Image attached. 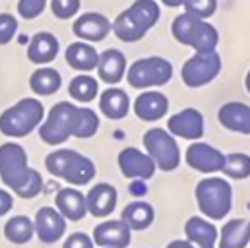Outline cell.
Here are the masks:
<instances>
[{
    "label": "cell",
    "instance_id": "1",
    "mask_svg": "<svg viewBox=\"0 0 250 248\" xmlns=\"http://www.w3.org/2000/svg\"><path fill=\"white\" fill-rule=\"evenodd\" d=\"M0 179L20 198H35L43 190V177L27 165L25 149L16 142L0 145Z\"/></svg>",
    "mask_w": 250,
    "mask_h": 248
},
{
    "label": "cell",
    "instance_id": "2",
    "mask_svg": "<svg viewBox=\"0 0 250 248\" xmlns=\"http://www.w3.org/2000/svg\"><path fill=\"white\" fill-rule=\"evenodd\" d=\"M159 14L155 0H136L128 10L117 16L113 21V33L125 43H136L157 23Z\"/></svg>",
    "mask_w": 250,
    "mask_h": 248
},
{
    "label": "cell",
    "instance_id": "3",
    "mask_svg": "<svg viewBox=\"0 0 250 248\" xmlns=\"http://www.w3.org/2000/svg\"><path fill=\"white\" fill-rule=\"evenodd\" d=\"M43 115L45 109L41 101L33 97H25L0 115V132L8 138L29 136L37 126H41Z\"/></svg>",
    "mask_w": 250,
    "mask_h": 248
},
{
    "label": "cell",
    "instance_id": "4",
    "mask_svg": "<svg viewBox=\"0 0 250 248\" xmlns=\"http://www.w3.org/2000/svg\"><path fill=\"white\" fill-rule=\"evenodd\" d=\"M171 29L179 43L192 47L196 53H211L219 43V33L213 25L187 12L175 18Z\"/></svg>",
    "mask_w": 250,
    "mask_h": 248
},
{
    "label": "cell",
    "instance_id": "5",
    "mask_svg": "<svg viewBox=\"0 0 250 248\" xmlns=\"http://www.w3.org/2000/svg\"><path fill=\"white\" fill-rule=\"evenodd\" d=\"M196 202L200 211L209 219H223L233 207V190L223 179L209 177L196 186Z\"/></svg>",
    "mask_w": 250,
    "mask_h": 248
},
{
    "label": "cell",
    "instance_id": "6",
    "mask_svg": "<svg viewBox=\"0 0 250 248\" xmlns=\"http://www.w3.org/2000/svg\"><path fill=\"white\" fill-rule=\"evenodd\" d=\"M144 147L155 165L165 173L175 171L181 163L179 144L175 142L173 134L163 128H149L144 134Z\"/></svg>",
    "mask_w": 250,
    "mask_h": 248
},
{
    "label": "cell",
    "instance_id": "7",
    "mask_svg": "<svg viewBox=\"0 0 250 248\" xmlns=\"http://www.w3.org/2000/svg\"><path fill=\"white\" fill-rule=\"evenodd\" d=\"M173 76V66L171 62L159 57H147L136 61L126 74L128 83L134 89H146V87H157L165 85Z\"/></svg>",
    "mask_w": 250,
    "mask_h": 248
},
{
    "label": "cell",
    "instance_id": "8",
    "mask_svg": "<svg viewBox=\"0 0 250 248\" xmlns=\"http://www.w3.org/2000/svg\"><path fill=\"white\" fill-rule=\"evenodd\" d=\"M76 113H78V107L72 105V103H66L61 101L57 103L47 121L39 126V136L45 144H51V145H59L66 142L72 132H74V121H76Z\"/></svg>",
    "mask_w": 250,
    "mask_h": 248
},
{
    "label": "cell",
    "instance_id": "9",
    "mask_svg": "<svg viewBox=\"0 0 250 248\" xmlns=\"http://www.w3.org/2000/svg\"><path fill=\"white\" fill-rule=\"evenodd\" d=\"M219 72H221V57L215 51H211V53H196L192 59H188L181 70V76L188 87H202L211 80H215Z\"/></svg>",
    "mask_w": 250,
    "mask_h": 248
},
{
    "label": "cell",
    "instance_id": "10",
    "mask_svg": "<svg viewBox=\"0 0 250 248\" xmlns=\"http://www.w3.org/2000/svg\"><path fill=\"white\" fill-rule=\"evenodd\" d=\"M187 163L198 173H217L223 171L225 155L209 144L194 142L187 149Z\"/></svg>",
    "mask_w": 250,
    "mask_h": 248
},
{
    "label": "cell",
    "instance_id": "11",
    "mask_svg": "<svg viewBox=\"0 0 250 248\" xmlns=\"http://www.w3.org/2000/svg\"><path fill=\"white\" fill-rule=\"evenodd\" d=\"M119 167H121V171H123L126 179H140V181L151 179L155 169H157L155 161L147 153L140 151L138 147H126L121 151Z\"/></svg>",
    "mask_w": 250,
    "mask_h": 248
},
{
    "label": "cell",
    "instance_id": "12",
    "mask_svg": "<svg viewBox=\"0 0 250 248\" xmlns=\"http://www.w3.org/2000/svg\"><path fill=\"white\" fill-rule=\"evenodd\" d=\"M35 233L39 237V241L53 245L57 241H61L66 233V219L62 213L51 206L41 207L35 213Z\"/></svg>",
    "mask_w": 250,
    "mask_h": 248
},
{
    "label": "cell",
    "instance_id": "13",
    "mask_svg": "<svg viewBox=\"0 0 250 248\" xmlns=\"http://www.w3.org/2000/svg\"><path fill=\"white\" fill-rule=\"evenodd\" d=\"M111 29H113V23L103 14H97V12H87L80 16L72 25V31L76 37L91 41V43L103 41L111 33Z\"/></svg>",
    "mask_w": 250,
    "mask_h": 248
},
{
    "label": "cell",
    "instance_id": "14",
    "mask_svg": "<svg viewBox=\"0 0 250 248\" xmlns=\"http://www.w3.org/2000/svg\"><path fill=\"white\" fill-rule=\"evenodd\" d=\"M132 229L123 219L103 221L93 229V243L101 248H126L130 245Z\"/></svg>",
    "mask_w": 250,
    "mask_h": 248
},
{
    "label": "cell",
    "instance_id": "15",
    "mask_svg": "<svg viewBox=\"0 0 250 248\" xmlns=\"http://www.w3.org/2000/svg\"><path fill=\"white\" fill-rule=\"evenodd\" d=\"M169 132L173 136L185 138V140H202L204 138V117L196 109H183L181 113L173 115L169 119Z\"/></svg>",
    "mask_w": 250,
    "mask_h": 248
},
{
    "label": "cell",
    "instance_id": "16",
    "mask_svg": "<svg viewBox=\"0 0 250 248\" xmlns=\"http://www.w3.org/2000/svg\"><path fill=\"white\" fill-rule=\"evenodd\" d=\"M169 111V101L159 91H144L134 101V113L146 123H155Z\"/></svg>",
    "mask_w": 250,
    "mask_h": 248
},
{
    "label": "cell",
    "instance_id": "17",
    "mask_svg": "<svg viewBox=\"0 0 250 248\" xmlns=\"http://www.w3.org/2000/svg\"><path fill=\"white\" fill-rule=\"evenodd\" d=\"M87 211L95 217H109L117 206V190L107 183L93 186L85 196Z\"/></svg>",
    "mask_w": 250,
    "mask_h": 248
},
{
    "label": "cell",
    "instance_id": "18",
    "mask_svg": "<svg viewBox=\"0 0 250 248\" xmlns=\"http://www.w3.org/2000/svg\"><path fill=\"white\" fill-rule=\"evenodd\" d=\"M185 235L188 243H192L196 248H215L219 239L215 225L206 221L204 217H190L185 223Z\"/></svg>",
    "mask_w": 250,
    "mask_h": 248
},
{
    "label": "cell",
    "instance_id": "19",
    "mask_svg": "<svg viewBox=\"0 0 250 248\" xmlns=\"http://www.w3.org/2000/svg\"><path fill=\"white\" fill-rule=\"evenodd\" d=\"M219 123L223 124L227 130L231 132H239V134H247L250 136V107L239 101H231L225 103L219 109Z\"/></svg>",
    "mask_w": 250,
    "mask_h": 248
},
{
    "label": "cell",
    "instance_id": "20",
    "mask_svg": "<svg viewBox=\"0 0 250 248\" xmlns=\"http://www.w3.org/2000/svg\"><path fill=\"white\" fill-rule=\"evenodd\" d=\"M55 202H57V209L62 213L64 219L80 221L87 213L85 196L80 190H76V188H62V190H59Z\"/></svg>",
    "mask_w": 250,
    "mask_h": 248
},
{
    "label": "cell",
    "instance_id": "21",
    "mask_svg": "<svg viewBox=\"0 0 250 248\" xmlns=\"http://www.w3.org/2000/svg\"><path fill=\"white\" fill-rule=\"evenodd\" d=\"M99 109L101 113L111 119V121H121L128 115V109H130V99H128V93L125 89H119V87H109L101 93L99 97Z\"/></svg>",
    "mask_w": 250,
    "mask_h": 248
},
{
    "label": "cell",
    "instance_id": "22",
    "mask_svg": "<svg viewBox=\"0 0 250 248\" xmlns=\"http://www.w3.org/2000/svg\"><path fill=\"white\" fill-rule=\"evenodd\" d=\"M99 78L105 83H119L126 74V59L125 55L117 49H109L99 55V64H97Z\"/></svg>",
    "mask_w": 250,
    "mask_h": 248
},
{
    "label": "cell",
    "instance_id": "23",
    "mask_svg": "<svg viewBox=\"0 0 250 248\" xmlns=\"http://www.w3.org/2000/svg\"><path fill=\"white\" fill-rule=\"evenodd\" d=\"M57 55H59V41L53 33H47V31L37 33L27 47V59L35 64L53 62L57 59Z\"/></svg>",
    "mask_w": 250,
    "mask_h": 248
},
{
    "label": "cell",
    "instance_id": "24",
    "mask_svg": "<svg viewBox=\"0 0 250 248\" xmlns=\"http://www.w3.org/2000/svg\"><path fill=\"white\" fill-rule=\"evenodd\" d=\"M250 243V221L249 219H231L223 225L219 248H247Z\"/></svg>",
    "mask_w": 250,
    "mask_h": 248
},
{
    "label": "cell",
    "instance_id": "25",
    "mask_svg": "<svg viewBox=\"0 0 250 248\" xmlns=\"http://www.w3.org/2000/svg\"><path fill=\"white\" fill-rule=\"evenodd\" d=\"M95 177V165L91 159L80 155L78 151H74L66 171H64L62 179L68 183V185H74V186H83L87 183H91Z\"/></svg>",
    "mask_w": 250,
    "mask_h": 248
},
{
    "label": "cell",
    "instance_id": "26",
    "mask_svg": "<svg viewBox=\"0 0 250 248\" xmlns=\"http://www.w3.org/2000/svg\"><path fill=\"white\" fill-rule=\"evenodd\" d=\"M66 62L74 68V70H80V72H89L93 68H97L99 64V55L97 51L87 45V43H72L68 49H66Z\"/></svg>",
    "mask_w": 250,
    "mask_h": 248
},
{
    "label": "cell",
    "instance_id": "27",
    "mask_svg": "<svg viewBox=\"0 0 250 248\" xmlns=\"http://www.w3.org/2000/svg\"><path fill=\"white\" fill-rule=\"evenodd\" d=\"M121 219L132 231H144L153 223L155 211L147 202H130L123 209V217Z\"/></svg>",
    "mask_w": 250,
    "mask_h": 248
},
{
    "label": "cell",
    "instance_id": "28",
    "mask_svg": "<svg viewBox=\"0 0 250 248\" xmlns=\"http://www.w3.org/2000/svg\"><path fill=\"white\" fill-rule=\"evenodd\" d=\"M62 78L55 68H39L29 78V87L37 95H53L61 89Z\"/></svg>",
    "mask_w": 250,
    "mask_h": 248
},
{
    "label": "cell",
    "instance_id": "29",
    "mask_svg": "<svg viewBox=\"0 0 250 248\" xmlns=\"http://www.w3.org/2000/svg\"><path fill=\"white\" fill-rule=\"evenodd\" d=\"M35 223L25 215H16L4 225V237L14 245H25L33 239Z\"/></svg>",
    "mask_w": 250,
    "mask_h": 248
},
{
    "label": "cell",
    "instance_id": "30",
    "mask_svg": "<svg viewBox=\"0 0 250 248\" xmlns=\"http://www.w3.org/2000/svg\"><path fill=\"white\" fill-rule=\"evenodd\" d=\"M97 91H99V85H97V80L87 76V74H80L76 76L70 85H68V93L72 95V99L80 101V103H89L97 97Z\"/></svg>",
    "mask_w": 250,
    "mask_h": 248
},
{
    "label": "cell",
    "instance_id": "31",
    "mask_svg": "<svg viewBox=\"0 0 250 248\" xmlns=\"http://www.w3.org/2000/svg\"><path fill=\"white\" fill-rule=\"evenodd\" d=\"M97 130H99V117H97L91 109H82V107H78L72 136H74V138H80V140H85V138L95 136Z\"/></svg>",
    "mask_w": 250,
    "mask_h": 248
},
{
    "label": "cell",
    "instance_id": "32",
    "mask_svg": "<svg viewBox=\"0 0 250 248\" xmlns=\"http://www.w3.org/2000/svg\"><path fill=\"white\" fill-rule=\"evenodd\" d=\"M229 179L235 181H243L250 177V155L247 153H229L225 155V165L223 171Z\"/></svg>",
    "mask_w": 250,
    "mask_h": 248
},
{
    "label": "cell",
    "instance_id": "33",
    "mask_svg": "<svg viewBox=\"0 0 250 248\" xmlns=\"http://www.w3.org/2000/svg\"><path fill=\"white\" fill-rule=\"evenodd\" d=\"M72 155H74V149H57L55 153L47 155L45 165H47L49 173L55 175V177H59V179H62L64 171H66V167H68Z\"/></svg>",
    "mask_w": 250,
    "mask_h": 248
},
{
    "label": "cell",
    "instance_id": "34",
    "mask_svg": "<svg viewBox=\"0 0 250 248\" xmlns=\"http://www.w3.org/2000/svg\"><path fill=\"white\" fill-rule=\"evenodd\" d=\"M215 8H217V0H187V4H185L187 14L196 16L200 20L213 16Z\"/></svg>",
    "mask_w": 250,
    "mask_h": 248
},
{
    "label": "cell",
    "instance_id": "35",
    "mask_svg": "<svg viewBox=\"0 0 250 248\" xmlns=\"http://www.w3.org/2000/svg\"><path fill=\"white\" fill-rule=\"evenodd\" d=\"M47 6V0H20L18 2V12L23 20H33L43 14Z\"/></svg>",
    "mask_w": 250,
    "mask_h": 248
},
{
    "label": "cell",
    "instance_id": "36",
    "mask_svg": "<svg viewBox=\"0 0 250 248\" xmlns=\"http://www.w3.org/2000/svg\"><path fill=\"white\" fill-rule=\"evenodd\" d=\"M51 10L59 20H68L80 10V0H51Z\"/></svg>",
    "mask_w": 250,
    "mask_h": 248
},
{
    "label": "cell",
    "instance_id": "37",
    "mask_svg": "<svg viewBox=\"0 0 250 248\" xmlns=\"http://www.w3.org/2000/svg\"><path fill=\"white\" fill-rule=\"evenodd\" d=\"M18 31V20L12 14H0V45H6L14 39Z\"/></svg>",
    "mask_w": 250,
    "mask_h": 248
},
{
    "label": "cell",
    "instance_id": "38",
    "mask_svg": "<svg viewBox=\"0 0 250 248\" xmlns=\"http://www.w3.org/2000/svg\"><path fill=\"white\" fill-rule=\"evenodd\" d=\"M62 248H93V239H89L83 233H74L66 239Z\"/></svg>",
    "mask_w": 250,
    "mask_h": 248
},
{
    "label": "cell",
    "instance_id": "39",
    "mask_svg": "<svg viewBox=\"0 0 250 248\" xmlns=\"http://www.w3.org/2000/svg\"><path fill=\"white\" fill-rule=\"evenodd\" d=\"M12 206H14L12 196H10L6 190H0V217L6 215V213L12 209Z\"/></svg>",
    "mask_w": 250,
    "mask_h": 248
},
{
    "label": "cell",
    "instance_id": "40",
    "mask_svg": "<svg viewBox=\"0 0 250 248\" xmlns=\"http://www.w3.org/2000/svg\"><path fill=\"white\" fill-rule=\"evenodd\" d=\"M146 192H147V186L144 185V181L134 179V183L130 185V194L138 198V196H146Z\"/></svg>",
    "mask_w": 250,
    "mask_h": 248
},
{
    "label": "cell",
    "instance_id": "41",
    "mask_svg": "<svg viewBox=\"0 0 250 248\" xmlns=\"http://www.w3.org/2000/svg\"><path fill=\"white\" fill-rule=\"evenodd\" d=\"M167 248H196V247L192 243H188V241H173V243H169Z\"/></svg>",
    "mask_w": 250,
    "mask_h": 248
},
{
    "label": "cell",
    "instance_id": "42",
    "mask_svg": "<svg viewBox=\"0 0 250 248\" xmlns=\"http://www.w3.org/2000/svg\"><path fill=\"white\" fill-rule=\"evenodd\" d=\"M165 6H169V8H179V6H185L187 4V0H161Z\"/></svg>",
    "mask_w": 250,
    "mask_h": 248
},
{
    "label": "cell",
    "instance_id": "43",
    "mask_svg": "<svg viewBox=\"0 0 250 248\" xmlns=\"http://www.w3.org/2000/svg\"><path fill=\"white\" fill-rule=\"evenodd\" d=\"M245 85H247V91L250 93V72L247 74V80H245Z\"/></svg>",
    "mask_w": 250,
    "mask_h": 248
}]
</instances>
